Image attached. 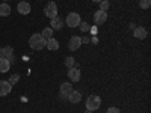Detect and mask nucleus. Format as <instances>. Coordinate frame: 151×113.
Masks as SVG:
<instances>
[{
  "label": "nucleus",
  "mask_w": 151,
  "mask_h": 113,
  "mask_svg": "<svg viewBox=\"0 0 151 113\" xmlns=\"http://www.w3.org/2000/svg\"><path fill=\"white\" fill-rule=\"evenodd\" d=\"M45 47L53 51V50H58L59 48V42H58V39H55V38H50V39L45 41Z\"/></svg>",
  "instance_id": "13"
},
{
  "label": "nucleus",
  "mask_w": 151,
  "mask_h": 113,
  "mask_svg": "<svg viewBox=\"0 0 151 113\" xmlns=\"http://www.w3.org/2000/svg\"><path fill=\"white\" fill-rule=\"evenodd\" d=\"M79 26H80V29H82L83 32H89V29H91V27H89V24H88V23H80Z\"/></svg>",
  "instance_id": "23"
},
{
  "label": "nucleus",
  "mask_w": 151,
  "mask_h": 113,
  "mask_svg": "<svg viewBox=\"0 0 151 113\" xmlns=\"http://www.w3.org/2000/svg\"><path fill=\"white\" fill-rule=\"evenodd\" d=\"M85 113H94V112H92V110H88V109H86V112H85Z\"/></svg>",
  "instance_id": "26"
},
{
  "label": "nucleus",
  "mask_w": 151,
  "mask_h": 113,
  "mask_svg": "<svg viewBox=\"0 0 151 113\" xmlns=\"http://www.w3.org/2000/svg\"><path fill=\"white\" fill-rule=\"evenodd\" d=\"M2 51H3V57H12V54H14V48L12 47H5L2 48Z\"/></svg>",
  "instance_id": "18"
},
{
  "label": "nucleus",
  "mask_w": 151,
  "mask_h": 113,
  "mask_svg": "<svg viewBox=\"0 0 151 113\" xmlns=\"http://www.w3.org/2000/svg\"><path fill=\"white\" fill-rule=\"evenodd\" d=\"M11 68V62L6 57H0V72H8Z\"/></svg>",
  "instance_id": "12"
},
{
  "label": "nucleus",
  "mask_w": 151,
  "mask_h": 113,
  "mask_svg": "<svg viewBox=\"0 0 151 113\" xmlns=\"http://www.w3.org/2000/svg\"><path fill=\"white\" fill-rule=\"evenodd\" d=\"M17 9H18L20 14L27 15L29 12H30V5H29L27 2H20V3H18V6H17Z\"/></svg>",
  "instance_id": "11"
},
{
  "label": "nucleus",
  "mask_w": 151,
  "mask_h": 113,
  "mask_svg": "<svg viewBox=\"0 0 151 113\" xmlns=\"http://www.w3.org/2000/svg\"><path fill=\"white\" fill-rule=\"evenodd\" d=\"M0 57H3V51H2V48H0Z\"/></svg>",
  "instance_id": "25"
},
{
  "label": "nucleus",
  "mask_w": 151,
  "mask_h": 113,
  "mask_svg": "<svg viewBox=\"0 0 151 113\" xmlns=\"http://www.w3.org/2000/svg\"><path fill=\"white\" fill-rule=\"evenodd\" d=\"M100 9H101V11H107L109 9V2H107V0L100 2Z\"/></svg>",
  "instance_id": "22"
},
{
  "label": "nucleus",
  "mask_w": 151,
  "mask_h": 113,
  "mask_svg": "<svg viewBox=\"0 0 151 113\" xmlns=\"http://www.w3.org/2000/svg\"><path fill=\"white\" fill-rule=\"evenodd\" d=\"M41 36L44 38L45 41H47V39H50V38H53V29H52V27H45V29L42 30Z\"/></svg>",
  "instance_id": "16"
},
{
  "label": "nucleus",
  "mask_w": 151,
  "mask_h": 113,
  "mask_svg": "<svg viewBox=\"0 0 151 113\" xmlns=\"http://www.w3.org/2000/svg\"><path fill=\"white\" fill-rule=\"evenodd\" d=\"M44 12H45V17H48L50 20L55 18V17H58V5H56L55 2H48V3L45 5Z\"/></svg>",
  "instance_id": "4"
},
{
  "label": "nucleus",
  "mask_w": 151,
  "mask_h": 113,
  "mask_svg": "<svg viewBox=\"0 0 151 113\" xmlns=\"http://www.w3.org/2000/svg\"><path fill=\"white\" fill-rule=\"evenodd\" d=\"M68 101L70 103H73V104H77V103H80V99H82V94L79 92V91H74V89H71L70 92H68Z\"/></svg>",
  "instance_id": "7"
},
{
  "label": "nucleus",
  "mask_w": 151,
  "mask_h": 113,
  "mask_svg": "<svg viewBox=\"0 0 151 113\" xmlns=\"http://www.w3.org/2000/svg\"><path fill=\"white\" fill-rule=\"evenodd\" d=\"M65 23H67L68 27H79L82 20H80V15L77 14V12H70V14L67 15V18H65Z\"/></svg>",
  "instance_id": "3"
},
{
  "label": "nucleus",
  "mask_w": 151,
  "mask_h": 113,
  "mask_svg": "<svg viewBox=\"0 0 151 113\" xmlns=\"http://www.w3.org/2000/svg\"><path fill=\"white\" fill-rule=\"evenodd\" d=\"M82 38L80 36H73L70 39V44H68V48L71 50V51H76V50H79L80 45H82Z\"/></svg>",
  "instance_id": "6"
},
{
  "label": "nucleus",
  "mask_w": 151,
  "mask_h": 113,
  "mask_svg": "<svg viewBox=\"0 0 151 113\" xmlns=\"http://www.w3.org/2000/svg\"><path fill=\"white\" fill-rule=\"evenodd\" d=\"M29 45L32 50H42L45 47V39L41 36V33H35L33 36H30Z\"/></svg>",
  "instance_id": "1"
},
{
  "label": "nucleus",
  "mask_w": 151,
  "mask_h": 113,
  "mask_svg": "<svg viewBox=\"0 0 151 113\" xmlns=\"http://www.w3.org/2000/svg\"><path fill=\"white\" fill-rule=\"evenodd\" d=\"M50 24H52V29H62V26H64V21H62L59 17H55L52 18V21H50Z\"/></svg>",
  "instance_id": "14"
},
{
  "label": "nucleus",
  "mask_w": 151,
  "mask_h": 113,
  "mask_svg": "<svg viewBox=\"0 0 151 113\" xmlns=\"http://www.w3.org/2000/svg\"><path fill=\"white\" fill-rule=\"evenodd\" d=\"M94 21H95L97 26H101V24H104V23L107 21V12L98 9L95 14H94Z\"/></svg>",
  "instance_id": "5"
},
{
  "label": "nucleus",
  "mask_w": 151,
  "mask_h": 113,
  "mask_svg": "<svg viewBox=\"0 0 151 113\" xmlns=\"http://www.w3.org/2000/svg\"><path fill=\"white\" fill-rule=\"evenodd\" d=\"M68 77H70V80H71V82H79V80H80V77H82L80 69H79V68H76V67L68 68Z\"/></svg>",
  "instance_id": "9"
},
{
  "label": "nucleus",
  "mask_w": 151,
  "mask_h": 113,
  "mask_svg": "<svg viewBox=\"0 0 151 113\" xmlns=\"http://www.w3.org/2000/svg\"><path fill=\"white\" fill-rule=\"evenodd\" d=\"M12 86L9 84L8 80H0V97H5L8 94H11Z\"/></svg>",
  "instance_id": "8"
},
{
  "label": "nucleus",
  "mask_w": 151,
  "mask_h": 113,
  "mask_svg": "<svg viewBox=\"0 0 151 113\" xmlns=\"http://www.w3.org/2000/svg\"><path fill=\"white\" fill-rule=\"evenodd\" d=\"M92 2H103V0H92Z\"/></svg>",
  "instance_id": "27"
},
{
  "label": "nucleus",
  "mask_w": 151,
  "mask_h": 113,
  "mask_svg": "<svg viewBox=\"0 0 151 113\" xmlns=\"http://www.w3.org/2000/svg\"><path fill=\"white\" fill-rule=\"evenodd\" d=\"M65 65H67V68H73L74 65H76V60H74V57H67L65 59Z\"/></svg>",
  "instance_id": "21"
},
{
  "label": "nucleus",
  "mask_w": 151,
  "mask_h": 113,
  "mask_svg": "<svg viewBox=\"0 0 151 113\" xmlns=\"http://www.w3.org/2000/svg\"><path fill=\"white\" fill-rule=\"evenodd\" d=\"M71 89H73V84L70 82H65V83L60 84V92H64V94H68Z\"/></svg>",
  "instance_id": "17"
},
{
  "label": "nucleus",
  "mask_w": 151,
  "mask_h": 113,
  "mask_svg": "<svg viewBox=\"0 0 151 113\" xmlns=\"http://www.w3.org/2000/svg\"><path fill=\"white\" fill-rule=\"evenodd\" d=\"M133 35H134V38H137V39H145L148 32H147L145 27H134L133 29Z\"/></svg>",
  "instance_id": "10"
},
{
  "label": "nucleus",
  "mask_w": 151,
  "mask_h": 113,
  "mask_svg": "<svg viewBox=\"0 0 151 113\" xmlns=\"http://www.w3.org/2000/svg\"><path fill=\"white\" fill-rule=\"evenodd\" d=\"M9 14H11L9 5H6V3H2V5H0V17H8Z\"/></svg>",
  "instance_id": "15"
},
{
  "label": "nucleus",
  "mask_w": 151,
  "mask_h": 113,
  "mask_svg": "<svg viewBox=\"0 0 151 113\" xmlns=\"http://www.w3.org/2000/svg\"><path fill=\"white\" fill-rule=\"evenodd\" d=\"M139 6L142 9H148L151 6V0H139Z\"/></svg>",
  "instance_id": "20"
},
{
  "label": "nucleus",
  "mask_w": 151,
  "mask_h": 113,
  "mask_svg": "<svg viewBox=\"0 0 151 113\" xmlns=\"http://www.w3.org/2000/svg\"><path fill=\"white\" fill-rule=\"evenodd\" d=\"M100 106H101V99H100V97H97V95H89L88 97V99H86V109L88 110L95 112V110L100 109Z\"/></svg>",
  "instance_id": "2"
},
{
  "label": "nucleus",
  "mask_w": 151,
  "mask_h": 113,
  "mask_svg": "<svg viewBox=\"0 0 151 113\" xmlns=\"http://www.w3.org/2000/svg\"><path fill=\"white\" fill-rule=\"evenodd\" d=\"M18 80H20V75H18V74H12L11 77H9V80H8V82H9V84H11V86H14V84H17V83H18Z\"/></svg>",
  "instance_id": "19"
},
{
  "label": "nucleus",
  "mask_w": 151,
  "mask_h": 113,
  "mask_svg": "<svg viewBox=\"0 0 151 113\" xmlns=\"http://www.w3.org/2000/svg\"><path fill=\"white\" fill-rule=\"evenodd\" d=\"M107 113H121V112H119V109H116V107H109V109H107Z\"/></svg>",
  "instance_id": "24"
}]
</instances>
